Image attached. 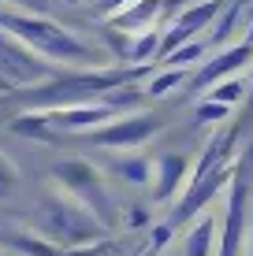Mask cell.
<instances>
[{
	"label": "cell",
	"mask_w": 253,
	"mask_h": 256,
	"mask_svg": "<svg viewBox=\"0 0 253 256\" xmlns=\"http://www.w3.org/2000/svg\"><path fill=\"white\" fill-rule=\"evenodd\" d=\"M0 34L26 45L49 67H75V70L108 67V52L101 45H93L90 38L67 30L64 22H56L52 15H41V12H19L12 4H0Z\"/></svg>",
	"instance_id": "6da1fadb"
},
{
	"label": "cell",
	"mask_w": 253,
	"mask_h": 256,
	"mask_svg": "<svg viewBox=\"0 0 253 256\" xmlns=\"http://www.w3.org/2000/svg\"><path fill=\"white\" fill-rule=\"evenodd\" d=\"M38 230L56 242L60 249L71 245H90L108 238V226L93 216L82 200H75L71 193H64L60 186H45L38 197Z\"/></svg>",
	"instance_id": "7a4b0ae2"
},
{
	"label": "cell",
	"mask_w": 253,
	"mask_h": 256,
	"mask_svg": "<svg viewBox=\"0 0 253 256\" xmlns=\"http://www.w3.org/2000/svg\"><path fill=\"white\" fill-rule=\"evenodd\" d=\"M45 178L52 186H60L64 193H71L75 200H82L104 226L119 216V204L108 193V174H104L93 160H86V156H64V160H56L49 167Z\"/></svg>",
	"instance_id": "3957f363"
},
{
	"label": "cell",
	"mask_w": 253,
	"mask_h": 256,
	"mask_svg": "<svg viewBox=\"0 0 253 256\" xmlns=\"http://www.w3.org/2000/svg\"><path fill=\"white\" fill-rule=\"evenodd\" d=\"M160 126L164 122L153 112H123V116H112L104 126L90 130L82 138L97 148H138V145H145V141H153L160 134Z\"/></svg>",
	"instance_id": "277c9868"
},
{
	"label": "cell",
	"mask_w": 253,
	"mask_h": 256,
	"mask_svg": "<svg viewBox=\"0 0 253 256\" xmlns=\"http://www.w3.org/2000/svg\"><path fill=\"white\" fill-rule=\"evenodd\" d=\"M190 160L186 152H164L153 160V178H149V197L153 204H168V200H179V193L186 190L190 182Z\"/></svg>",
	"instance_id": "5b68a950"
},
{
	"label": "cell",
	"mask_w": 253,
	"mask_h": 256,
	"mask_svg": "<svg viewBox=\"0 0 253 256\" xmlns=\"http://www.w3.org/2000/svg\"><path fill=\"white\" fill-rule=\"evenodd\" d=\"M52 130L56 134H90V130L104 126L116 112L101 100H90V104H64V108H49L45 112Z\"/></svg>",
	"instance_id": "8992f818"
},
{
	"label": "cell",
	"mask_w": 253,
	"mask_h": 256,
	"mask_svg": "<svg viewBox=\"0 0 253 256\" xmlns=\"http://www.w3.org/2000/svg\"><path fill=\"white\" fill-rule=\"evenodd\" d=\"M253 64V45H246V41H238V45H231V48H223V52H216L212 60H205L201 67H197V74H194V90H208L212 82H220V78H231V74H238L242 67H249Z\"/></svg>",
	"instance_id": "52a82bcc"
},
{
	"label": "cell",
	"mask_w": 253,
	"mask_h": 256,
	"mask_svg": "<svg viewBox=\"0 0 253 256\" xmlns=\"http://www.w3.org/2000/svg\"><path fill=\"white\" fill-rule=\"evenodd\" d=\"M164 19V0H127L116 15H108V26L119 34H142Z\"/></svg>",
	"instance_id": "ba28073f"
},
{
	"label": "cell",
	"mask_w": 253,
	"mask_h": 256,
	"mask_svg": "<svg viewBox=\"0 0 253 256\" xmlns=\"http://www.w3.org/2000/svg\"><path fill=\"white\" fill-rule=\"evenodd\" d=\"M216 238H220V223L201 212V219H197V223L186 230V238H182V252L179 256H216Z\"/></svg>",
	"instance_id": "9c48e42d"
},
{
	"label": "cell",
	"mask_w": 253,
	"mask_h": 256,
	"mask_svg": "<svg viewBox=\"0 0 253 256\" xmlns=\"http://www.w3.org/2000/svg\"><path fill=\"white\" fill-rule=\"evenodd\" d=\"M4 245H8V249H15L19 256H60V252H64L56 242H49L38 226H23V230L4 234Z\"/></svg>",
	"instance_id": "30bf717a"
},
{
	"label": "cell",
	"mask_w": 253,
	"mask_h": 256,
	"mask_svg": "<svg viewBox=\"0 0 253 256\" xmlns=\"http://www.w3.org/2000/svg\"><path fill=\"white\" fill-rule=\"evenodd\" d=\"M108 174H112V178H119L123 186H149L153 160H149V156H112Z\"/></svg>",
	"instance_id": "8fae6325"
},
{
	"label": "cell",
	"mask_w": 253,
	"mask_h": 256,
	"mask_svg": "<svg viewBox=\"0 0 253 256\" xmlns=\"http://www.w3.org/2000/svg\"><path fill=\"white\" fill-rule=\"evenodd\" d=\"M8 130H12V134H19V138L41 141V145L56 141V130H52L49 116H45V112H38V108H30V112H23V116H15L12 122H8Z\"/></svg>",
	"instance_id": "7c38bea8"
},
{
	"label": "cell",
	"mask_w": 253,
	"mask_h": 256,
	"mask_svg": "<svg viewBox=\"0 0 253 256\" xmlns=\"http://www.w3.org/2000/svg\"><path fill=\"white\" fill-rule=\"evenodd\" d=\"M160 52V26H149L142 34H130V48H127V64H153Z\"/></svg>",
	"instance_id": "4fadbf2b"
},
{
	"label": "cell",
	"mask_w": 253,
	"mask_h": 256,
	"mask_svg": "<svg viewBox=\"0 0 253 256\" xmlns=\"http://www.w3.org/2000/svg\"><path fill=\"white\" fill-rule=\"evenodd\" d=\"M246 78L242 74H231V78H220V82H212L208 86V100H216V104H227V108H234V104L246 96Z\"/></svg>",
	"instance_id": "5bb4252c"
},
{
	"label": "cell",
	"mask_w": 253,
	"mask_h": 256,
	"mask_svg": "<svg viewBox=\"0 0 253 256\" xmlns=\"http://www.w3.org/2000/svg\"><path fill=\"white\" fill-rule=\"evenodd\" d=\"M186 67H164V70H156V74L149 78V86H145V96H164V93H171V90H179V86H186Z\"/></svg>",
	"instance_id": "9a60e30c"
},
{
	"label": "cell",
	"mask_w": 253,
	"mask_h": 256,
	"mask_svg": "<svg viewBox=\"0 0 253 256\" xmlns=\"http://www.w3.org/2000/svg\"><path fill=\"white\" fill-rule=\"evenodd\" d=\"M205 52H208L205 41L190 38V41H182L179 48H171L168 56H164V67H190V64H201V60H205Z\"/></svg>",
	"instance_id": "2e32d148"
},
{
	"label": "cell",
	"mask_w": 253,
	"mask_h": 256,
	"mask_svg": "<svg viewBox=\"0 0 253 256\" xmlns=\"http://www.w3.org/2000/svg\"><path fill=\"white\" fill-rule=\"evenodd\" d=\"M119 223H123V230H149L153 212H149V204H123L119 208Z\"/></svg>",
	"instance_id": "e0dca14e"
},
{
	"label": "cell",
	"mask_w": 253,
	"mask_h": 256,
	"mask_svg": "<svg viewBox=\"0 0 253 256\" xmlns=\"http://www.w3.org/2000/svg\"><path fill=\"white\" fill-rule=\"evenodd\" d=\"M19 167H15V160L8 152H0V200H12L15 190H19Z\"/></svg>",
	"instance_id": "ac0fdd59"
},
{
	"label": "cell",
	"mask_w": 253,
	"mask_h": 256,
	"mask_svg": "<svg viewBox=\"0 0 253 256\" xmlns=\"http://www.w3.org/2000/svg\"><path fill=\"white\" fill-rule=\"evenodd\" d=\"M149 230H153V238H149V252L145 256H160L171 245V238H175V223H153Z\"/></svg>",
	"instance_id": "d6986e66"
},
{
	"label": "cell",
	"mask_w": 253,
	"mask_h": 256,
	"mask_svg": "<svg viewBox=\"0 0 253 256\" xmlns=\"http://www.w3.org/2000/svg\"><path fill=\"white\" fill-rule=\"evenodd\" d=\"M227 116H231L227 104H216V100H208V96L197 104V122H223Z\"/></svg>",
	"instance_id": "ffe728a7"
},
{
	"label": "cell",
	"mask_w": 253,
	"mask_h": 256,
	"mask_svg": "<svg viewBox=\"0 0 253 256\" xmlns=\"http://www.w3.org/2000/svg\"><path fill=\"white\" fill-rule=\"evenodd\" d=\"M108 249H112V242L101 238V242H90V245H71V249H64L60 256H104Z\"/></svg>",
	"instance_id": "44dd1931"
},
{
	"label": "cell",
	"mask_w": 253,
	"mask_h": 256,
	"mask_svg": "<svg viewBox=\"0 0 253 256\" xmlns=\"http://www.w3.org/2000/svg\"><path fill=\"white\" fill-rule=\"evenodd\" d=\"M97 4H101V12H104V15H116L119 8L127 4V0H97Z\"/></svg>",
	"instance_id": "7402d4cb"
},
{
	"label": "cell",
	"mask_w": 253,
	"mask_h": 256,
	"mask_svg": "<svg viewBox=\"0 0 253 256\" xmlns=\"http://www.w3.org/2000/svg\"><path fill=\"white\" fill-rule=\"evenodd\" d=\"M104 256H130V252L123 249V245H116V242H112V249H108V252H104Z\"/></svg>",
	"instance_id": "603a6c76"
},
{
	"label": "cell",
	"mask_w": 253,
	"mask_h": 256,
	"mask_svg": "<svg viewBox=\"0 0 253 256\" xmlns=\"http://www.w3.org/2000/svg\"><path fill=\"white\" fill-rule=\"evenodd\" d=\"M0 4H23V0H0Z\"/></svg>",
	"instance_id": "cb8c5ba5"
},
{
	"label": "cell",
	"mask_w": 253,
	"mask_h": 256,
	"mask_svg": "<svg viewBox=\"0 0 253 256\" xmlns=\"http://www.w3.org/2000/svg\"><path fill=\"white\" fill-rule=\"evenodd\" d=\"M249 256H253V230H249Z\"/></svg>",
	"instance_id": "d4e9b609"
},
{
	"label": "cell",
	"mask_w": 253,
	"mask_h": 256,
	"mask_svg": "<svg viewBox=\"0 0 253 256\" xmlns=\"http://www.w3.org/2000/svg\"><path fill=\"white\" fill-rule=\"evenodd\" d=\"M64 4H82V0H64Z\"/></svg>",
	"instance_id": "484cf974"
}]
</instances>
